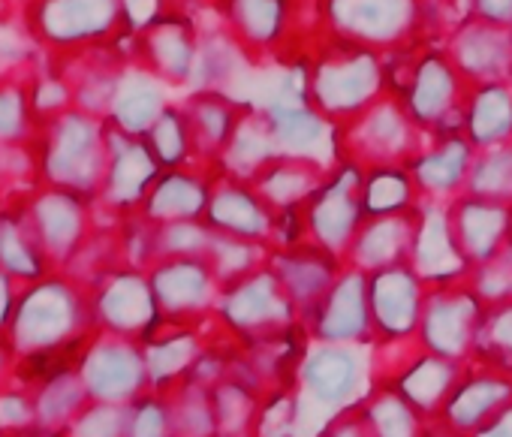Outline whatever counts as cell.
Here are the masks:
<instances>
[{
	"label": "cell",
	"instance_id": "cell-8",
	"mask_svg": "<svg viewBox=\"0 0 512 437\" xmlns=\"http://www.w3.org/2000/svg\"><path fill=\"white\" fill-rule=\"evenodd\" d=\"M371 374V359L362 356L359 344H329L317 341L299 359V383L302 389L320 404L332 407L335 413L359 404V395Z\"/></svg>",
	"mask_w": 512,
	"mask_h": 437
},
{
	"label": "cell",
	"instance_id": "cell-28",
	"mask_svg": "<svg viewBox=\"0 0 512 437\" xmlns=\"http://www.w3.org/2000/svg\"><path fill=\"white\" fill-rule=\"evenodd\" d=\"M473 13L482 22L512 28V0H473Z\"/></svg>",
	"mask_w": 512,
	"mask_h": 437
},
{
	"label": "cell",
	"instance_id": "cell-27",
	"mask_svg": "<svg viewBox=\"0 0 512 437\" xmlns=\"http://www.w3.org/2000/svg\"><path fill=\"white\" fill-rule=\"evenodd\" d=\"M320 437H377L374 425L365 413V404H350L332 416V422L320 431Z\"/></svg>",
	"mask_w": 512,
	"mask_h": 437
},
{
	"label": "cell",
	"instance_id": "cell-26",
	"mask_svg": "<svg viewBox=\"0 0 512 437\" xmlns=\"http://www.w3.org/2000/svg\"><path fill=\"white\" fill-rule=\"evenodd\" d=\"M127 425H130V404L91 401L70 422V437H127Z\"/></svg>",
	"mask_w": 512,
	"mask_h": 437
},
{
	"label": "cell",
	"instance_id": "cell-16",
	"mask_svg": "<svg viewBox=\"0 0 512 437\" xmlns=\"http://www.w3.org/2000/svg\"><path fill=\"white\" fill-rule=\"evenodd\" d=\"M449 61L467 82L491 85L512 76V28L473 19L458 28Z\"/></svg>",
	"mask_w": 512,
	"mask_h": 437
},
{
	"label": "cell",
	"instance_id": "cell-14",
	"mask_svg": "<svg viewBox=\"0 0 512 437\" xmlns=\"http://www.w3.org/2000/svg\"><path fill=\"white\" fill-rule=\"evenodd\" d=\"M464 76L455 70V64L449 58H425L416 73L410 76V88H407V100H401L410 112V118L419 127H437V124H449V115H458L464 121L467 115V100L464 97Z\"/></svg>",
	"mask_w": 512,
	"mask_h": 437
},
{
	"label": "cell",
	"instance_id": "cell-19",
	"mask_svg": "<svg viewBox=\"0 0 512 437\" xmlns=\"http://www.w3.org/2000/svg\"><path fill=\"white\" fill-rule=\"evenodd\" d=\"M509 401H512V377L467 362L461 383L455 386L452 398L446 401V407L437 419L449 422L455 431L470 437L476 428H482L488 419H494Z\"/></svg>",
	"mask_w": 512,
	"mask_h": 437
},
{
	"label": "cell",
	"instance_id": "cell-22",
	"mask_svg": "<svg viewBox=\"0 0 512 437\" xmlns=\"http://www.w3.org/2000/svg\"><path fill=\"white\" fill-rule=\"evenodd\" d=\"M467 362L512 377V299L485 308Z\"/></svg>",
	"mask_w": 512,
	"mask_h": 437
},
{
	"label": "cell",
	"instance_id": "cell-13",
	"mask_svg": "<svg viewBox=\"0 0 512 437\" xmlns=\"http://www.w3.org/2000/svg\"><path fill=\"white\" fill-rule=\"evenodd\" d=\"M208 224L217 236L266 245L278 230V208L253 184H244V178H232V184L211 193Z\"/></svg>",
	"mask_w": 512,
	"mask_h": 437
},
{
	"label": "cell",
	"instance_id": "cell-15",
	"mask_svg": "<svg viewBox=\"0 0 512 437\" xmlns=\"http://www.w3.org/2000/svg\"><path fill=\"white\" fill-rule=\"evenodd\" d=\"M269 260H272V269L281 278L287 296L302 311V320L323 302V296L332 290V284L344 272L341 260L314 242H299V245L281 248Z\"/></svg>",
	"mask_w": 512,
	"mask_h": 437
},
{
	"label": "cell",
	"instance_id": "cell-30",
	"mask_svg": "<svg viewBox=\"0 0 512 437\" xmlns=\"http://www.w3.org/2000/svg\"><path fill=\"white\" fill-rule=\"evenodd\" d=\"M4 368H7V359H4V356H0V374H4Z\"/></svg>",
	"mask_w": 512,
	"mask_h": 437
},
{
	"label": "cell",
	"instance_id": "cell-2",
	"mask_svg": "<svg viewBox=\"0 0 512 437\" xmlns=\"http://www.w3.org/2000/svg\"><path fill=\"white\" fill-rule=\"evenodd\" d=\"M380 94V64L377 52L350 40L326 55L311 76V106L329 118H350L368 109Z\"/></svg>",
	"mask_w": 512,
	"mask_h": 437
},
{
	"label": "cell",
	"instance_id": "cell-29",
	"mask_svg": "<svg viewBox=\"0 0 512 437\" xmlns=\"http://www.w3.org/2000/svg\"><path fill=\"white\" fill-rule=\"evenodd\" d=\"M470 437H512V401L494 419H488L482 428H476Z\"/></svg>",
	"mask_w": 512,
	"mask_h": 437
},
{
	"label": "cell",
	"instance_id": "cell-18",
	"mask_svg": "<svg viewBox=\"0 0 512 437\" xmlns=\"http://www.w3.org/2000/svg\"><path fill=\"white\" fill-rule=\"evenodd\" d=\"M464 371H467V362L419 350V356L410 359L386 386L398 392L422 419H437L446 401L452 398L455 386L461 383Z\"/></svg>",
	"mask_w": 512,
	"mask_h": 437
},
{
	"label": "cell",
	"instance_id": "cell-23",
	"mask_svg": "<svg viewBox=\"0 0 512 437\" xmlns=\"http://www.w3.org/2000/svg\"><path fill=\"white\" fill-rule=\"evenodd\" d=\"M470 196L512 205V142L482 148V157L473 160L470 178L464 187Z\"/></svg>",
	"mask_w": 512,
	"mask_h": 437
},
{
	"label": "cell",
	"instance_id": "cell-20",
	"mask_svg": "<svg viewBox=\"0 0 512 437\" xmlns=\"http://www.w3.org/2000/svg\"><path fill=\"white\" fill-rule=\"evenodd\" d=\"M473 142L470 139H446L443 145L425 151V154H416L407 169L416 181V190L419 196H452L455 190L467 187V178H470V166H473Z\"/></svg>",
	"mask_w": 512,
	"mask_h": 437
},
{
	"label": "cell",
	"instance_id": "cell-24",
	"mask_svg": "<svg viewBox=\"0 0 512 437\" xmlns=\"http://www.w3.org/2000/svg\"><path fill=\"white\" fill-rule=\"evenodd\" d=\"M362 404L377 437H422L425 419L389 386H371Z\"/></svg>",
	"mask_w": 512,
	"mask_h": 437
},
{
	"label": "cell",
	"instance_id": "cell-10",
	"mask_svg": "<svg viewBox=\"0 0 512 437\" xmlns=\"http://www.w3.org/2000/svg\"><path fill=\"white\" fill-rule=\"evenodd\" d=\"M416 0H329V19L341 40L380 49L416 28Z\"/></svg>",
	"mask_w": 512,
	"mask_h": 437
},
{
	"label": "cell",
	"instance_id": "cell-11",
	"mask_svg": "<svg viewBox=\"0 0 512 437\" xmlns=\"http://www.w3.org/2000/svg\"><path fill=\"white\" fill-rule=\"evenodd\" d=\"M446 221L452 242L461 251L470 272L512 242V205L461 193L455 205L446 211Z\"/></svg>",
	"mask_w": 512,
	"mask_h": 437
},
{
	"label": "cell",
	"instance_id": "cell-21",
	"mask_svg": "<svg viewBox=\"0 0 512 437\" xmlns=\"http://www.w3.org/2000/svg\"><path fill=\"white\" fill-rule=\"evenodd\" d=\"M464 127L476 148L512 142V91L500 82L479 85L476 97L467 100Z\"/></svg>",
	"mask_w": 512,
	"mask_h": 437
},
{
	"label": "cell",
	"instance_id": "cell-6",
	"mask_svg": "<svg viewBox=\"0 0 512 437\" xmlns=\"http://www.w3.org/2000/svg\"><path fill=\"white\" fill-rule=\"evenodd\" d=\"M365 217L368 211L362 196V169L347 163L344 172L314 190L302 224L314 245L326 248L335 257H347Z\"/></svg>",
	"mask_w": 512,
	"mask_h": 437
},
{
	"label": "cell",
	"instance_id": "cell-3",
	"mask_svg": "<svg viewBox=\"0 0 512 437\" xmlns=\"http://www.w3.org/2000/svg\"><path fill=\"white\" fill-rule=\"evenodd\" d=\"M485 308L488 305L479 299V293L470 287L467 278L428 284L422 320L416 332L419 347L446 359L467 362Z\"/></svg>",
	"mask_w": 512,
	"mask_h": 437
},
{
	"label": "cell",
	"instance_id": "cell-25",
	"mask_svg": "<svg viewBox=\"0 0 512 437\" xmlns=\"http://www.w3.org/2000/svg\"><path fill=\"white\" fill-rule=\"evenodd\" d=\"M284 0H232V22L247 43H272L284 31Z\"/></svg>",
	"mask_w": 512,
	"mask_h": 437
},
{
	"label": "cell",
	"instance_id": "cell-5",
	"mask_svg": "<svg viewBox=\"0 0 512 437\" xmlns=\"http://www.w3.org/2000/svg\"><path fill=\"white\" fill-rule=\"evenodd\" d=\"M79 377L91 401L133 404L151 392V371L145 350L124 335L88 341L79 359Z\"/></svg>",
	"mask_w": 512,
	"mask_h": 437
},
{
	"label": "cell",
	"instance_id": "cell-12",
	"mask_svg": "<svg viewBox=\"0 0 512 437\" xmlns=\"http://www.w3.org/2000/svg\"><path fill=\"white\" fill-rule=\"evenodd\" d=\"M419 224H422V205L368 214L347 251V263L362 272H377V269H389L398 263H410Z\"/></svg>",
	"mask_w": 512,
	"mask_h": 437
},
{
	"label": "cell",
	"instance_id": "cell-17",
	"mask_svg": "<svg viewBox=\"0 0 512 437\" xmlns=\"http://www.w3.org/2000/svg\"><path fill=\"white\" fill-rule=\"evenodd\" d=\"M151 290L160 317L187 320V317H199L214 299H220L217 290H223V284L208 260L190 254L184 260L166 263V269L160 272Z\"/></svg>",
	"mask_w": 512,
	"mask_h": 437
},
{
	"label": "cell",
	"instance_id": "cell-1",
	"mask_svg": "<svg viewBox=\"0 0 512 437\" xmlns=\"http://www.w3.org/2000/svg\"><path fill=\"white\" fill-rule=\"evenodd\" d=\"M217 311L247 341L278 338L302 323V311L287 296L281 278L272 269V260L232 284H223Z\"/></svg>",
	"mask_w": 512,
	"mask_h": 437
},
{
	"label": "cell",
	"instance_id": "cell-7",
	"mask_svg": "<svg viewBox=\"0 0 512 437\" xmlns=\"http://www.w3.org/2000/svg\"><path fill=\"white\" fill-rule=\"evenodd\" d=\"M425 293H428V281L413 269V263H398L389 269L368 272L374 341L395 344V341L416 338Z\"/></svg>",
	"mask_w": 512,
	"mask_h": 437
},
{
	"label": "cell",
	"instance_id": "cell-4",
	"mask_svg": "<svg viewBox=\"0 0 512 437\" xmlns=\"http://www.w3.org/2000/svg\"><path fill=\"white\" fill-rule=\"evenodd\" d=\"M416 121L410 118L401 100H374L353 121H347L344 157L350 166L374 169V166H407L416 148Z\"/></svg>",
	"mask_w": 512,
	"mask_h": 437
},
{
	"label": "cell",
	"instance_id": "cell-9",
	"mask_svg": "<svg viewBox=\"0 0 512 437\" xmlns=\"http://www.w3.org/2000/svg\"><path fill=\"white\" fill-rule=\"evenodd\" d=\"M314 341L329 344H368L374 341L371 305H368V272L344 266L323 302L302 320Z\"/></svg>",
	"mask_w": 512,
	"mask_h": 437
}]
</instances>
